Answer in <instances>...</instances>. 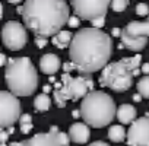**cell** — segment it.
I'll use <instances>...</instances> for the list:
<instances>
[{"mask_svg": "<svg viewBox=\"0 0 149 146\" xmlns=\"http://www.w3.org/2000/svg\"><path fill=\"white\" fill-rule=\"evenodd\" d=\"M113 53L111 37L101 29L84 28L73 35L69 56L81 76L104 70Z\"/></svg>", "mask_w": 149, "mask_h": 146, "instance_id": "obj_1", "label": "cell"}, {"mask_svg": "<svg viewBox=\"0 0 149 146\" xmlns=\"http://www.w3.org/2000/svg\"><path fill=\"white\" fill-rule=\"evenodd\" d=\"M24 24L37 37H54L69 22V6L63 0H28L24 3Z\"/></svg>", "mask_w": 149, "mask_h": 146, "instance_id": "obj_2", "label": "cell"}, {"mask_svg": "<svg viewBox=\"0 0 149 146\" xmlns=\"http://www.w3.org/2000/svg\"><path fill=\"white\" fill-rule=\"evenodd\" d=\"M5 79L9 92L15 97H29L38 88V73L28 57L10 58L5 70Z\"/></svg>", "mask_w": 149, "mask_h": 146, "instance_id": "obj_3", "label": "cell"}, {"mask_svg": "<svg viewBox=\"0 0 149 146\" xmlns=\"http://www.w3.org/2000/svg\"><path fill=\"white\" fill-rule=\"evenodd\" d=\"M81 115L88 126L101 129L114 120L117 115V108L114 99L108 94L102 91H92L82 99Z\"/></svg>", "mask_w": 149, "mask_h": 146, "instance_id": "obj_4", "label": "cell"}, {"mask_svg": "<svg viewBox=\"0 0 149 146\" xmlns=\"http://www.w3.org/2000/svg\"><path fill=\"white\" fill-rule=\"evenodd\" d=\"M142 56L126 57L114 63H108L101 73V85L113 89L114 92H124L132 88L133 78L140 73Z\"/></svg>", "mask_w": 149, "mask_h": 146, "instance_id": "obj_5", "label": "cell"}, {"mask_svg": "<svg viewBox=\"0 0 149 146\" xmlns=\"http://www.w3.org/2000/svg\"><path fill=\"white\" fill-rule=\"evenodd\" d=\"M92 88L94 85L89 76H70L69 73H64L61 76V82H57L54 86L56 105L63 108L66 107L67 101L84 99L89 92L94 91Z\"/></svg>", "mask_w": 149, "mask_h": 146, "instance_id": "obj_6", "label": "cell"}, {"mask_svg": "<svg viewBox=\"0 0 149 146\" xmlns=\"http://www.w3.org/2000/svg\"><path fill=\"white\" fill-rule=\"evenodd\" d=\"M21 102L12 92H0V126L3 129L13 127V123L21 120Z\"/></svg>", "mask_w": 149, "mask_h": 146, "instance_id": "obj_7", "label": "cell"}, {"mask_svg": "<svg viewBox=\"0 0 149 146\" xmlns=\"http://www.w3.org/2000/svg\"><path fill=\"white\" fill-rule=\"evenodd\" d=\"M72 6L78 18L92 22L94 19L105 18L111 2H107V0H73Z\"/></svg>", "mask_w": 149, "mask_h": 146, "instance_id": "obj_8", "label": "cell"}, {"mask_svg": "<svg viewBox=\"0 0 149 146\" xmlns=\"http://www.w3.org/2000/svg\"><path fill=\"white\" fill-rule=\"evenodd\" d=\"M2 40L6 48L12 51H18L26 45L28 34L24 25L18 21H9L5 24L2 29Z\"/></svg>", "mask_w": 149, "mask_h": 146, "instance_id": "obj_9", "label": "cell"}, {"mask_svg": "<svg viewBox=\"0 0 149 146\" xmlns=\"http://www.w3.org/2000/svg\"><path fill=\"white\" fill-rule=\"evenodd\" d=\"M70 137L67 133L60 131L56 126L47 133H38L28 140L21 142V146H69Z\"/></svg>", "mask_w": 149, "mask_h": 146, "instance_id": "obj_10", "label": "cell"}, {"mask_svg": "<svg viewBox=\"0 0 149 146\" xmlns=\"http://www.w3.org/2000/svg\"><path fill=\"white\" fill-rule=\"evenodd\" d=\"M127 143L130 146H149V117H140L130 124Z\"/></svg>", "mask_w": 149, "mask_h": 146, "instance_id": "obj_11", "label": "cell"}, {"mask_svg": "<svg viewBox=\"0 0 149 146\" xmlns=\"http://www.w3.org/2000/svg\"><path fill=\"white\" fill-rule=\"evenodd\" d=\"M67 134H69L70 140L74 143H86L89 140L91 130L86 123H74L70 126Z\"/></svg>", "mask_w": 149, "mask_h": 146, "instance_id": "obj_12", "label": "cell"}, {"mask_svg": "<svg viewBox=\"0 0 149 146\" xmlns=\"http://www.w3.org/2000/svg\"><path fill=\"white\" fill-rule=\"evenodd\" d=\"M40 69L45 75H54V73L60 69V58L56 54H44L40 60Z\"/></svg>", "mask_w": 149, "mask_h": 146, "instance_id": "obj_13", "label": "cell"}, {"mask_svg": "<svg viewBox=\"0 0 149 146\" xmlns=\"http://www.w3.org/2000/svg\"><path fill=\"white\" fill-rule=\"evenodd\" d=\"M121 42H123L124 47H127L132 51H140V50H143L146 47L148 38L134 37V35H130V34H127V32L123 31V34H121Z\"/></svg>", "mask_w": 149, "mask_h": 146, "instance_id": "obj_14", "label": "cell"}, {"mask_svg": "<svg viewBox=\"0 0 149 146\" xmlns=\"http://www.w3.org/2000/svg\"><path fill=\"white\" fill-rule=\"evenodd\" d=\"M123 31L130 34V35H134V37L148 38L149 37V21H142V22L140 21H133V22H129Z\"/></svg>", "mask_w": 149, "mask_h": 146, "instance_id": "obj_15", "label": "cell"}, {"mask_svg": "<svg viewBox=\"0 0 149 146\" xmlns=\"http://www.w3.org/2000/svg\"><path fill=\"white\" fill-rule=\"evenodd\" d=\"M117 118L120 123L123 124H132L133 121H136V108L130 104H123L117 108Z\"/></svg>", "mask_w": 149, "mask_h": 146, "instance_id": "obj_16", "label": "cell"}, {"mask_svg": "<svg viewBox=\"0 0 149 146\" xmlns=\"http://www.w3.org/2000/svg\"><path fill=\"white\" fill-rule=\"evenodd\" d=\"M72 40H73V35H72L69 31L63 29V31H60L57 35H54L51 41H53V44H54L57 48H60V50H64L66 47H70V44H72Z\"/></svg>", "mask_w": 149, "mask_h": 146, "instance_id": "obj_17", "label": "cell"}, {"mask_svg": "<svg viewBox=\"0 0 149 146\" xmlns=\"http://www.w3.org/2000/svg\"><path fill=\"white\" fill-rule=\"evenodd\" d=\"M108 137H110L111 142L120 143L124 139H127V131H126V129L121 124H114V126H111L108 129Z\"/></svg>", "mask_w": 149, "mask_h": 146, "instance_id": "obj_18", "label": "cell"}, {"mask_svg": "<svg viewBox=\"0 0 149 146\" xmlns=\"http://www.w3.org/2000/svg\"><path fill=\"white\" fill-rule=\"evenodd\" d=\"M50 105H51V99H50V97H48L47 94H44V92L40 94V95H37L35 99H34V107H35V110L40 111V113L47 111V110L50 108Z\"/></svg>", "mask_w": 149, "mask_h": 146, "instance_id": "obj_19", "label": "cell"}, {"mask_svg": "<svg viewBox=\"0 0 149 146\" xmlns=\"http://www.w3.org/2000/svg\"><path fill=\"white\" fill-rule=\"evenodd\" d=\"M137 92L143 97V98H149V76H143L139 82H137Z\"/></svg>", "mask_w": 149, "mask_h": 146, "instance_id": "obj_20", "label": "cell"}, {"mask_svg": "<svg viewBox=\"0 0 149 146\" xmlns=\"http://www.w3.org/2000/svg\"><path fill=\"white\" fill-rule=\"evenodd\" d=\"M19 124H21V131L24 134H28L32 130V117L29 114H24L19 120Z\"/></svg>", "mask_w": 149, "mask_h": 146, "instance_id": "obj_21", "label": "cell"}, {"mask_svg": "<svg viewBox=\"0 0 149 146\" xmlns=\"http://www.w3.org/2000/svg\"><path fill=\"white\" fill-rule=\"evenodd\" d=\"M127 6H129L127 0H114V2H111V9L114 12H123L126 10Z\"/></svg>", "mask_w": 149, "mask_h": 146, "instance_id": "obj_22", "label": "cell"}, {"mask_svg": "<svg viewBox=\"0 0 149 146\" xmlns=\"http://www.w3.org/2000/svg\"><path fill=\"white\" fill-rule=\"evenodd\" d=\"M136 13L139 16H148L149 15V6L146 3H137L136 5Z\"/></svg>", "mask_w": 149, "mask_h": 146, "instance_id": "obj_23", "label": "cell"}, {"mask_svg": "<svg viewBox=\"0 0 149 146\" xmlns=\"http://www.w3.org/2000/svg\"><path fill=\"white\" fill-rule=\"evenodd\" d=\"M91 24H92V28H95V29H101V28L105 25V18H98V19H94Z\"/></svg>", "mask_w": 149, "mask_h": 146, "instance_id": "obj_24", "label": "cell"}, {"mask_svg": "<svg viewBox=\"0 0 149 146\" xmlns=\"http://www.w3.org/2000/svg\"><path fill=\"white\" fill-rule=\"evenodd\" d=\"M67 25H69L70 28H78V26L81 25V19H79L78 16H70V19H69Z\"/></svg>", "mask_w": 149, "mask_h": 146, "instance_id": "obj_25", "label": "cell"}, {"mask_svg": "<svg viewBox=\"0 0 149 146\" xmlns=\"http://www.w3.org/2000/svg\"><path fill=\"white\" fill-rule=\"evenodd\" d=\"M35 44L38 48H44L47 45V38H41V37H37L35 38Z\"/></svg>", "mask_w": 149, "mask_h": 146, "instance_id": "obj_26", "label": "cell"}, {"mask_svg": "<svg viewBox=\"0 0 149 146\" xmlns=\"http://www.w3.org/2000/svg\"><path fill=\"white\" fill-rule=\"evenodd\" d=\"M63 67H64V72H66V73H67L69 70H73V69H74V66H73V63H72V61L64 63V66H63Z\"/></svg>", "mask_w": 149, "mask_h": 146, "instance_id": "obj_27", "label": "cell"}, {"mask_svg": "<svg viewBox=\"0 0 149 146\" xmlns=\"http://www.w3.org/2000/svg\"><path fill=\"white\" fill-rule=\"evenodd\" d=\"M111 34H113L114 37H121V34H123V31H121L120 28H113V31H111Z\"/></svg>", "mask_w": 149, "mask_h": 146, "instance_id": "obj_28", "label": "cell"}, {"mask_svg": "<svg viewBox=\"0 0 149 146\" xmlns=\"http://www.w3.org/2000/svg\"><path fill=\"white\" fill-rule=\"evenodd\" d=\"M89 146H110L108 143H105V142H101V140H97V142H92Z\"/></svg>", "mask_w": 149, "mask_h": 146, "instance_id": "obj_29", "label": "cell"}, {"mask_svg": "<svg viewBox=\"0 0 149 146\" xmlns=\"http://www.w3.org/2000/svg\"><path fill=\"white\" fill-rule=\"evenodd\" d=\"M142 72L145 75H149V63H143L142 64Z\"/></svg>", "mask_w": 149, "mask_h": 146, "instance_id": "obj_30", "label": "cell"}, {"mask_svg": "<svg viewBox=\"0 0 149 146\" xmlns=\"http://www.w3.org/2000/svg\"><path fill=\"white\" fill-rule=\"evenodd\" d=\"M0 137H2V145H6V140H8V133H6V131H2V133H0Z\"/></svg>", "mask_w": 149, "mask_h": 146, "instance_id": "obj_31", "label": "cell"}, {"mask_svg": "<svg viewBox=\"0 0 149 146\" xmlns=\"http://www.w3.org/2000/svg\"><path fill=\"white\" fill-rule=\"evenodd\" d=\"M142 98H143V97H142V95H140L139 92L133 95V101H134V102H140V101H142Z\"/></svg>", "mask_w": 149, "mask_h": 146, "instance_id": "obj_32", "label": "cell"}, {"mask_svg": "<svg viewBox=\"0 0 149 146\" xmlns=\"http://www.w3.org/2000/svg\"><path fill=\"white\" fill-rule=\"evenodd\" d=\"M0 57H2V64H3V66H8V63H9V61H8L6 56H5V54H2V56H0Z\"/></svg>", "mask_w": 149, "mask_h": 146, "instance_id": "obj_33", "label": "cell"}, {"mask_svg": "<svg viewBox=\"0 0 149 146\" xmlns=\"http://www.w3.org/2000/svg\"><path fill=\"white\" fill-rule=\"evenodd\" d=\"M42 91H44V94H47V95H48V92L51 91V86H50V85H44Z\"/></svg>", "mask_w": 149, "mask_h": 146, "instance_id": "obj_34", "label": "cell"}, {"mask_svg": "<svg viewBox=\"0 0 149 146\" xmlns=\"http://www.w3.org/2000/svg\"><path fill=\"white\" fill-rule=\"evenodd\" d=\"M79 115H81V110H74V111H73V117H74V118H78Z\"/></svg>", "mask_w": 149, "mask_h": 146, "instance_id": "obj_35", "label": "cell"}, {"mask_svg": "<svg viewBox=\"0 0 149 146\" xmlns=\"http://www.w3.org/2000/svg\"><path fill=\"white\" fill-rule=\"evenodd\" d=\"M9 3H12V5H19L21 2H18V0H10V2Z\"/></svg>", "mask_w": 149, "mask_h": 146, "instance_id": "obj_36", "label": "cell"}]
</instances>
